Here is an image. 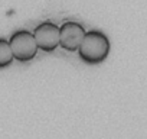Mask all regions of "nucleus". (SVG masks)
<instances>
[{
	"label": "nucleus",
	"instance_id": "20e7f679",
	"mask_svg": "<svg viewBox=\"0 0 147 139\" xmlns=\"http://www.w3.org/2000/svg\"><path fill=\"white\" fill-rule=\"evenodd\" d=\"M59 31H61L59 46H62L63 49L71 51V52L78 51V48L82 44L84 36L87 33L85 29L77 22H65V23H62Z\"/></svg>",
	"mask_w": 147,
	"mask_h": 139
},
{
	"label": "nucleus",
	"instance_id": "7ed1b4c3",
	"mask_svg": "<svg viewBox=\"0 0 147 139\" xmlns=\"http://www.w3.org/2000/svg\"><path fill=\"white\" fill-rule=\"evenodd\" d=\"M33 35H35L39 49H42L45 52H52L56 49V46H59L61 31L52 22H43V23L38 25L33 31Z\"/></svg>",
	"mask_w": 147,
	"mask_h": 139
},
{
	"label": "nucleus",
	"instance_id": "f03ea898",
	"mask_svg": "<svg viewBox=\"0 0 147 139\" xmlns=\"http://www.w3.org/2000/svg\"><path fill=\"white\" fill-rule=\"evenodd\" d=\"M9 44L12 46L15 59H18L20 62H28V61L33 59L39 49L35 35L29 31H16L10 36Z\"/></svg>",
	"mask_w": 147,
	"mask_h": 139
},
{
	"label": "nucleus",
	"instance_id": "f257e3e1",
	"mask_svg": "<svg viewBox=\"0 0 147 139\" xmlns=\"http://www.w3.org/2000/svg\"><path fill=\"white\" fill-rule=\"evenodd\" d=\"M110 49V39L105 33L100 31H90L85 33L84 41L78 48V55L87 64H100L107 59Z\"/></svg>",
	"mask_w": 147,
	"mask_h": 139
},
{
	"label": "nucleus",
	"instance_id": "39448f33",
	"mask_svg": "<svg viewBox=\"0 0 147 139\" xmlns=\"http://www.w3.org/2000/svg\"><path fill=\"white\" fill-rule=\"evenodd\" d=\"M13 59H15V55H13L9 41L5 38H0V70L7 68L13 62Z\"/></svg>",
	"mask_w": 147,
	"mask_h": 139
}]
</instances>
